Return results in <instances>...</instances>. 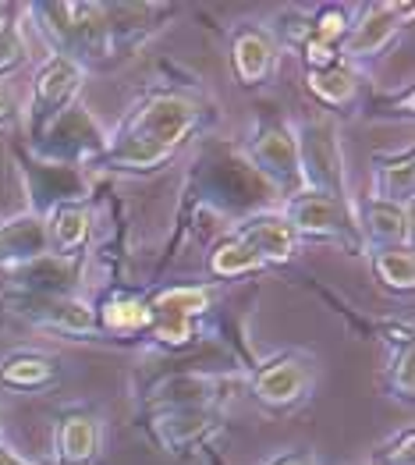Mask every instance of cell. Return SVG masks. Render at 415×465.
<instances>
[{"label": "cell", "instance_id": "obj_1", "mask_svg": "<svg viewBox=\"0 0 415 465\" xmlns=\"http://www.w3.org/2000/svg\"><path fill=\"white\" fill-rule=\"evenodd\" d=\"M203 121L199 100L178 89H156L146 93L107 135L104 153L93 167L121 171V174H153L192 139V132Z\"/></svg>", "mask_w": 415, "mask_h": 465}, {"label": "cell", "instance_id": "obj_2", "mask_svg": "<svg viewBox=\"0 0 415 465\" xmlns=\"http://www.w3.org/2000/svg\"><path fill=\"white\" fill-rule=\"evenodd\" d=\"M29 15L36 18L54 54L72 57L75 64H104L111 54V33L104 18V4L89 0H57V4H29Z\"/></svg>", "mask_w": 415, "mask_h": 465}, {"label": "cell", "instance_id": "obj_3", "mask_svg": "<svg viewBox=\"0 0 415 465\" xmlns=\"http://www.w3.org/2000/svg\"><path fill=\"white\" fill-rule=\"evenodd\" d=\"M107 146V132L100 128V121L93 111L78 100L64 114H57L36 139L29 143V153L46 167H82V163H96V156Z\"/></svg>", "mask_w": 415, "mask_h": 465}, {"label": "cell", "instance_id": "obj_4", "mask_svg": "<svg viewBox=\"0 0 415 465\" xmlns=\"http://www.w3.org/2000/svg\"><path fill=\"white\" fill-rule=\"evenodd\" d=\"M281 213L291 224V232L299 234V242H305V238L309 242H338L348 252H359L366 245L351 203L341 199V195L302 189V193L284 199V210Z\"/></svg>", "mask_w": 415, "mask_h": 465}, {"label": "cell", "instance_id": "obj_5", "mask_svg": "<svg viewBox=\"0 0 415 465\" xmlns=\"http://www.w3.org/2000/svg\"><path fill=\"white\" fill-rule=\"evenodd\" d=\"M249 394L266 412H291L316 388V355L302 349L273 351L249 373Z\"/></svg>", "mask_w": 415, "mask_h": 465}, {"label": "cell", "instance_id": "obj_6", "mask_svg": "<svg viewBox=\"0 0 415 465\" xmlns=\"http://www.w3.org/2000/svg\"><path fill=\"white\" fill-rule=\"evenodd\" d=\"M213 299L210 288L195 284H171L150 299V338L160 349H189L199 338V320L210 312Z\"/></svg>", "mask_w": 415, "mask_h": 465}, {"label": "cell", "instance_id": "obj_7", "mask_svg": "<svg viewBox=\"0 0 415 465\" xmlns=\"http://www.w3.org/2000/svg\"><path fill=\"white\" fill-rule=\"evenodd\" d=\"M4 306L33 323L39 331L61 334L68 341H93L100 338L96 306L78 295H4Z\"/></svg>", "mask_w": 415, "mask_h": 465}, {"label": "cell", "instance_id": "obj_8", "mask_svg": "<svg viewBox=\"0 0 415 465\" xmlns=\"http://www.w3.org/2000/svg\"><path fill=\"white\" fill-rule=\"evenodd\" d=\"M249 156L256 171L263 174L273 189H281L284 199L302 193V163H299V139L288 121H260L249 143Z\"/></svg>", "mask_w": 415, "mask_h": 465}, {"label": "cell", "instance_id": "obj_9", "mask_svg": "<svg viewBox=\"0 0 415 465\" xmlns=\"http://www.w3.org/2000/svg\"><path fill=\"white\" fill-rule=\"evenodd\" d=\"M82 82H85V68L64 54H50L39 64L33 75V100H29V139H36L54 117L78 104Z\"/></svg>", "mask_w": 415, "mask_h": 465}, {"label": "cell", "instance_id": "obj_10", "mask_svg": "<svg viewBox=\"0 0 415 465\" xmlns=\"http://www.w3.org/2000/svg\"><path fill=\"white\" fill-rule=\"evenodd\" d=\"M150 437L167 455H189L213 448V437L224 430V412L217 409H150L146 412Z\"/></svg>", "mask_w": 415, "mask_h": 465}, {"label": "cell", "instance_id": "obj_11", "mask_svg": "<svg viewBox=\"0 0 415 465\" xmlns=\"http://www.w3.org/2000/svg\"><path fill=\"white\" fill-rule=\"evenodd\" d=\"M242 391L238 377H224V373H171L160 377L150 391H146V412L150 409H217L227 398Z\"/></svg>", "mask_w": 415, "mask_h": 465}, {"label": "cell", "instance_id": "obj_12", "mask_svg": "<svg viewBox=\"0 0 415 465\" xmlns=\"http://www.w3.org/2000/svg\"><path fill=\"white\" fill-rule=\"evenodd\" d=\"M299 139V163H302L305 189L316 193L344 195V167H341V143L331 121H309L302 128H295Z\"/></svg>", "mask_w": 415, "mask_h": 465}, {"label": "cell", "instance_id": "obj_13", "mask_svg": "<svg viewBox=\"0 0 415 465\" xmlns=\"http://www.w3.org/2000/svg\"><path fill=\"white\" fill-rule=\"evenodd\" d=\"M401 18H412L409 4H370L351 18V29L341 43V61L344 64H366L380 57L401 33Z\"/></svg>", "mask_w": 415, "mask_h": 465}, {"label": "cell", "instance_id": "obj_14", "mask_svg": "<svg viewBox=\"0 0 415 465\" xmlns=\"http://www.w3.org/2000/svg\"><path fill=\"white\" fill-rule=\"evenodd\" d=\"M0 277L4 295H72L78 284V260H61L46 252L29 263L0 267Z\"/></svg>", "mask_w": 415, "mask_h": 465}, {"label": "cell", "instance_id": "obj_15", "mask_svg": "<svg viewBox=\"0 0 415 465\" xmlns=\"http://www.w3.org/2000/svg\"><path fill=\"white\" fill-rule=\"evenodd\" d=\"M234 234L242 242H249V249L263 260V267H284L291 260H299V234L291 232V224L284 221V213L277 210H260V213H249Z\"/></svg>", "mask_w": 415, "mask_h": 465}, {"label": "cell", "instance_id": "obj_16", "mask_svg": "<svg viewBox=\"0 0 415 465\" xmlns=\"http://www.w3.org/2000/svg\"><path fill=\"white\" fill-rule=\"evenodd\" d=\"M171 15H174V7H167V4H104V18H107V33H111V54L128 57Z\"/></svg>", "mask_w": 415, "mask_h": 465}, {"label": "cell", "instance_id": "obj_17", "mask_svg": "<svg viewBox=\"0 0 415 465\" xmlns=\"http://www.w3.org/2000/svg\"><path fill=\"white\" fill-rule=\"evenodd\" d=\"M100 448H104L100 416L85 405L64 409L57 420V430H54L57 465H93L100 459Z\"/></svg>", "mask_w": 415, "mask_h": 465}, {"label": "cell", "instance_id": "obj_18", "mask_svg": "<svg viewBox=\"0 0 415 465\" xmlns=\"http://www.w3.org/2000/svg\"><path fill=\"white\" fill-rule=\"evenodd\" d=\"M46 224V249L61 260H82L89 234H93V210L85 199H64L43 213Z\"/></svg>", "mask_w": 415, "mask_h": 465}, {"label": "cell", "instance_id": "obj_19", "mask_svg": "<svg viewBox=\"0 0 415 465\" xmlns=\"http://www.w3.org/2000/svg\"><path fill=\"white\" fill-rule=\"evenodd\" d=\"M231 68L234 78L245 89H256L270 82V75L277 72V43L273 36L260 29V25H242L231 36Z\"/></svg>", "mask_w": 415, "mask_h": 465}, {"label": "cell", "instance_id": "obj_20", "mask_svg": "<svg viewBox=\"0 0 415 465\" xmlns=\"http://www.w3.org/2000/svg\"><path fill=\"white\" fill-rule=\"evenodd\" d=\"M61 381V359L43 349H15L0 359V388L15 394H43Z\"/></svg>", "mask_w": 415, "mask_h": 465}, {"label": "cell", "instance_id": "obj_21", "mask_svg": "<svg viewBox=\"0 0 415 465\" xmlns=\"http://www.w3.org/2000/svg\"><path fill=\"white\" fill-rule=\"evenodd\" d=\"M359 232H362V242H370V249L412 245V206H394V203L366 199L362 203Z\"/></svg>", "mask_w": 415, "mask_h": 465}, {"label": "cell", "instance_id": "obj_22", "mask_svg": "<svg viewBox=\"0 0 415 465\" xmlns=\"http://www.w3.org/2000/svg\"><path fill=\"white\" fill-rule=\"evenodd\" d=\"M46 224L43 213H18L11 221H0V267L29 263L46 256Z\"/></svg>", "mask_w": 415, "mask_h": 465}, {"label": "cell", "instance_id": "obj_23", "mask_svg": "<svg viewBox=\"0 0 415 465\" xmlns=\"http://www.w3.org/2000/svg\"><path fill=\"white\" fill-rule=\"evenodd\" d=\"M415 195V150L401 153H377L373 156V195L380 203L394 206H412Z\"/></svg>", "mask_w": 415, "mask_h": 465}, {"label": "cell", "instance_id": "obj_24", "mask_svg": "<svg viewBox=\"0 0 415 465\" xmlns=\"http://www.w3.org/2000/svg\"><path fill=\"white\" fill-rule=\"evenodd\" d=\"M96 323L100 334L107 338H132V334H150L153 312L150 299H139L132 292H111L100 306H96Z\"/></svg>", "mask_w": 415, "mask_h": 465}, {"label": "cell", "instance_id": "obj_25", "mask_svg": "<svg viewBox=\"0 0 415 465\" xmlns=\"http://www.w3.org/2000/svg\"><path fill=\"white\" fill-rule=\"evenodd\" d=\"M370 267L383 292L390 295H412L415 288V256L412 245H387L370 249Z\"/></svg>", "mask_w": 415, "mask_h": 465}, {"label": "cell", "instance_id": "obj_26", "mask_svg": "<svg viewBox=\"0 0 415 465\" xmlns=\"http://www.w3.org/2000/svg\"><path fill=\"white\" fill-rule=\"evenodd\" d=\"M206 271L217 281H238L249 273L263 271V260L249 249V242H242L238 234H224L210 252H206Z\"/></svg>", "mask_w": 415, "mask_h": 465}, {"label": "cell", "instance_id": "obj_27", "mask_svg": "<svg viewBox=\"0 0 415 465\" xmlns=\"http://www.w3.org/2000/svg\"><path fill=\"white\" fill-rule=\"evenodd\" d=\"M309 89L320 104L327 107H348L355 96H359V75L341 61L334 68H323V72H309Z\"/></svg>", "mask_w": 415, "mask_h": 465}, {"label": "cell", "instance_id": "obj_28", "mask_svg": "<svg viewBox=\"0 0 415 465\" xmlns=\"http://www.w3.org/2000/svg\"><path fill=\"white\" fill-rule=\"evenodd\" d=\"M348 29H351V7H344V4H323L309 18V33L323 39V43H331V46H338V50L348 36Z\"/></svg>", "mask_w": 415, "mask_h": 465}, {"label": "cell", "instance_id": "obj_29", "mask_svg": "<svg viewBox=\"0 0 415 465\" xmlns=\"http://www.w3.org/2000/svg\"><path fill=\"white\" fill-rule=\"evenodd\" d=\"M387 391L398 394L401 401H412L415 394V345H405L390 355L387 366Z\"/></svg>", "mask_w": 415, "mask_h": 465}, {"label": "cell", "instance_id": "obj_30", "mask_svg": "<svg viewBox=\"0 0 415 465\" xmlns=\"http://www.w3.org/2000/svg\"><path fill=\"white\" fill-rule=\"evenodd\" d=\"M25 61H29L25 36H22V29H18L15 22H7V25L0 29V82L18 75V72L25 68Z\"/></svg>", "mask_w": 415, "mask_h": 465}, {"label": "cell", "instance_id": "obj_31", "mask_svg": "<svg viewBox=\"0 0 415 465\" xmlns=\"http://www.w3.org/2000/svg\"><path fill=\"white\" fill-rule=\"evenodd\" d=\"M370 465H415V430L405 427L394 437H387L370 455Z\"/></svg>", "mask_w": 415, "mask_h": 465}, {"label": "cell", "instance_id": "obj_32", "mask_svg": "<svg viewBox=\"0 0 415 465\" xmlns=\"http://www.w3.org/2000/svg\"><path fill=\"white\" fill-rule=\"evenodd\" d=\"M266 465H320V459H316L312 448H295V451H284V455L270 459Z\"/></svg>", "mask_w": 415, "mask_h": 465}, {"label": "cell", "instance_id": "obj_33", "mask_svg": "<svg viewBox=\"0 0 415 465\" xmlns=\"http://www.w3.org/2000/svg\"><path fill=\"white\" fill-rule=\"evenodd\" d=\"M0 465H39V462L25 459V455H18L11 444H4V440H0Z\"/></svg>", "mask_w": 415, "mask_h": 465}, {"label": "cell", "instance_id": "obj_34", "mask_svg": "<svg viewBox=\"0 0 415 465\" xmlns=\"http://www.w3.org/2000/svg\"><path fill=\"white\" fill-rule=\"evenodd\" d=\"M15 117V100L7 96V89H0V124H7Z\"/></svg>", "mask_w": 415, "mask_h": 465}, {"label": "cell", "instance_id": "obj_35", "mask_svg": "<svg viewBox=\"0 0 415 465\" xmlns=\"http://www.w3.org/2000/svg\"><path fill=\"white\" fill-rule=\"evenodd\" d=\"M203 455H206V465H227L224 459H221V455H217V448H206V451H203Z\"/></svg>", "mask_w": 415, "mask_h": 465}, {"label": "cell", "instance_id": "obj_36", "mask_svg": "<svg viewBox=\"0 0 415 465\" xmlns=\"http://www.w3.org/2000/svg\"><path fill=\"white\" fill-rule=\"evenodd\" d=\"M4 25H7V7L0 4V29H4Z\"/></svg>", "mask_w": 415, "mask_h": 465}, {"label": "cell", "instance_id": "obj_37", "mask_svg": "<svg viewBox=\"0 0 415 465\" xmlns=\"http://www.w3.org/2000/svg\"><path fill=\"white\" fill-rule=\"evenodd\" d=\"M0 430H4V412H0Z\"/></svg>", "mask_w": 415, "mask_h": 465}]
</instances>
